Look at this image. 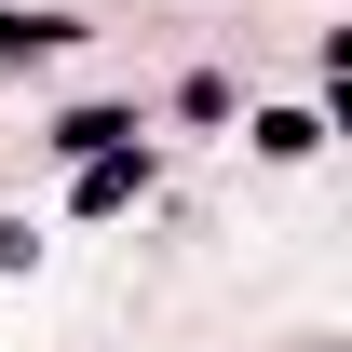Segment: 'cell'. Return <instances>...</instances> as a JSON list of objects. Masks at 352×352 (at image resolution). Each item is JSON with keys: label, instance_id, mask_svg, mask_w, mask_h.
<instances>
[{"label": "cell", "instance_id": "cell-1", "mask_svg": "<svg viewBox=\"0 0 352 352\" xmlns=\"http://www.w3.org/2000/svg\"><path fill=\"white\" fill-rule=\"evenodd\" d=\"M135 176H149V163H135V135H122V149H95V163H82V217H109V204H135Z\"/></svg>", "mask_w": 352, "mask_h": 352}, {"label": "cell", "instance_id": "cell-2", "mask_svg": "<svg viewBox=\"0 0 352 352\" xmlns=\"http://www.w3.org/2000/svg\"><path fill=\"white\" fill-rule=\"evenodd\" d=\"M135 135V109H68V122H54V149H68V163H95V149H122Z\"/></svg>", "mask_w": 352, "mask_h": 352}, {"label": "cell", "instance_id": "cell-3", "mask_svg": "<svg viewBox=\"0 0 352 352\" xmlns=\"http://www.w3.org/2000/svg\"><path fill=\"white\" fill-rule=\"evenodd\" d=\"M258 149H271V163H311V149H325V109H271Z\"/></svg>", "mask_w": 352, "mask_h": 352}, {"label": "cell", "instance_id": "cell-4", "mask_svg": "<svg viewBox=\"0 0 352 352\" xmlns=\"http://www.w3.org/2000/svg\"><path fill=\"white\" fill-rule=\"evenodd\" d=\"M68 41V14H0V68H14V54H54Z\"/></svg>", "mask_w": 352, "mask_h": 352}]
</instances>
